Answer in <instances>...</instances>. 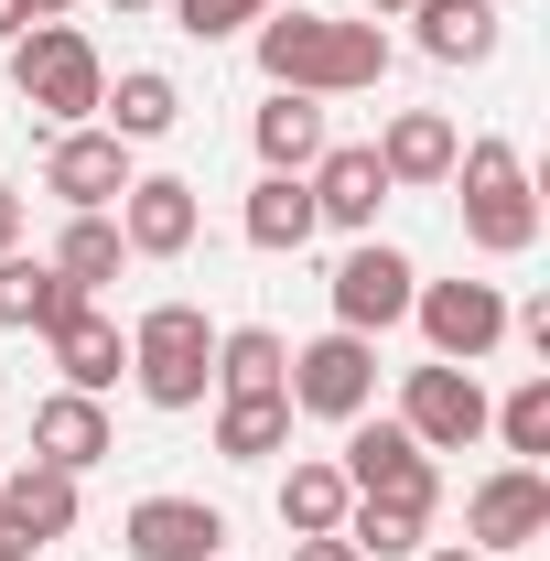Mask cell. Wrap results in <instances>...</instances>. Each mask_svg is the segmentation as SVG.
<instances>
[{
    "label": "cell",
    "instance_id": "cell-12",
    "mask_svg": "<svg viewBox=\"0 0 550 561\" xmlns=\"http://www.w3.org/2000/svg\"><path fill=\"white\" fill-rule=\"evenodd\" d=\"M44 356H55V378H66V389L108 400V389L130 378V324H119L108 302H66V313L44 324Z\"/></svg>",
    "mask_w": 550,
    "mask_h": 561
},
{
    "label": "cell",
    "instance_id": "cell-32",
    "mask_svg": "<svg viewBox=\"0 0 550 561\" xmlns=\"http://www.w3.org/2000/svg\"><path fill=\"white\" fill-rule=\"evenodd\" d=\"M291 561H356V551H345L335 529H324V540H291Z\"/></svg>",
    "mask_w": 550,
    "mask_h": 561
},
{
    "label": "cell",
    "instance_id": "cell-21",
    "mask_svg": "<svg viewBox=\"0 0 550 561\" xmlns=\"http://www.w3.org/2000/svg\"><path fill=\"white\" fill-rule=\"evenodd\" d=\"M249 140H260V173H313V162H324V140H335V119H324V98L271 87V108L249 119Z\"/></svg>",
    "mask_w": 550,
    "mask_h": 561
},
{
    "label": "cell",
    "instance_id": "cell-31",
    "mask_svg": "<svg viewBox=\"0 0 550 561\" xmlns=\"http://www.w3.org/2000/svg\"><path fill=\"white\" fill-rule=\"evenodd\" d=\"M22 216H33V206H22V184H0V249H22Z\"/></svg>",
    "mask_w": 550,
    "mask_h": 561
},
{
    "label": "cell",
    "instance_id": "cell-4",
    "mask_svg": "<svg viewBox=\"0 0 550 561\" xmlns=\"http://www.w3.org/2000/svg\"><path fill=\"white\" fill-rule=\"evenodd\" d=\"M130 378L151 411H206L216 400V324L195 302H151L130 324Z\"/></svg>",
    "mask_w": 550,
    "mask_h": 561
},
{
    "label": "cell",
    "instance_id": "cell-8",
    "mask_svg": "<svg viewBox=\"0 0 550 561\" xmlns=\"http://www.w3.org/2000/svg\"><path fill=\"white\" fill-rule=\"evenodd\" d=\"M485 411H496V400H485L475 367H443V356H432V367L400 378V432H411L421 454H465V443H485Z\"/></svg>",
    "mask_w": 550,
    "mask_h": 561
},
{
    "label": "cell",
    "instance_id": "cell-35",
    "mask_svg": "<svg viewBox=\"0 0 550 561\" xmlns=\"http://www.w3.org/2000/svg\"><path fill=\"white\" fill-rule=\"evenodd\" d=\"M11 33H22V0H0V44H11Z\"/></svg>",
    "mask_w": 550,
    "mask_h": 561
},
{
    "label": "cell",
    "instance_id": "cell-16",
    "mask_svg": "<svg viewBox=\"0 0 550 561\" xmlns=\"http://www.w3.org/2000/svg\"><path fill=\"white\" fill-rule=\"evenodd\" d=\"M119 551L130 561H227V507H206V496H140L119 518Z\"/></svg>",
    "mask_w": 550,
    "mask_h": 561
},
{
    "label": "cell",
    "instance_id": "cell-25",
    "mask_svg": "<svg viewBox=\"0 0 550 561\" xmlns=\"http://www.w3.org/2000/svg\"><path fill=\"white\" fill-rule=\"evenodd\" d=\"M119 271H130V238H119V216H66V238H55V280H76V291L98 302Z\"/></svg>",
    "mask_w": 550,
    "mask_h": 561
},
{
    "label": "cell",
    "instance_id": "cell-11",
    "mask_svg": "<svg viewBox=\"0 0 550 561\" xmlns=\"http://www.w3.org/2000/svg\"><path fill=\"white\" fill-rule=\"evenodd\" d=\"M550 540V476L540 465H496L475 496H465V551H540Z\"/></svg>",
    "mask_w": 550,
    "mask_h": 561
},
{
    "label": "cell",
    "instance_id": "cell-15",
    "mask_svg": "<svg viewBox=\"0 0 550 561\" xmlns=\"http://www.w3.org/2000/svg\"><path fill=\"white\" fill-rule=\"evenodd\" d=\"M119 238H130V260H184L195 238H206V206H195V184L184 173H130V195H119Z\"/></svg>",
    "mask_w": 550,
    "mask_h": 561
},
{
    "label": "cell",
    "instance_id": "cell-30",
    "mask_svg": "<svg viewBox=\"0 0 550 561\" xmlns=\"http://www.w3.org/2000/svg\"><path fill=\"white\" fill-rule=\"evenodd\" d=\"M173 11V33H195V44H227V33H249L271 0H162Z\"/></svg>",
    "mask_w": 550,
    "mask_h": 561
},
{
    "label": "cell",
    "instance_id": "cell-34",
    "mask_svg": "<svg viewBox=\"0 0 550 561\" xmlns=\"http://www.w3.org/2000/svg\"><path fill=\"white\" fill-rule=\"evenodd\" d=\"M421 561H485V551H465V540H443V551H421Z\"/></svg>",
    "mask_w": 550,
    "mask_h": 561
},
{
    "label": "cell",
    "instance_id": "cell-18",
    "mask_svg": "<svg viewBox=\"0 0 550 561\" xmlns=\"http://www.w3.org/2000/svg\"><path fill=\"white\" fill-rule=\"evenodd\" d=\"M454 151H465V130H454L443 108H389V130H378L389 195H432V184H454Z\"/></svg>",
    "mask_w": 550,
    "mask_h": 561
},
{
    "label": "cell",
    "instance_id": "cell-24",
    "mask_svg": "<svg viewBox=\"0 0 550 561\" xmlns=\"http://www.w3.org/2000/svg\"><path fill=\"white\" fill-rule=\"evenodd\" d=\"M66 302H87L76 280H55V260H22V249H0V324L11 335H44Z\"/></svg>",
    "mask_w": 550,
    "mask_h": 561
},
{
    "label": "cell",
    "instance_id": "cell-19",
    "mask_svg": "<svg viewBox=\"0 0 550 561\" xmlns=\"http://www.w3.org/2000/svg\"><path fill=\"white\" fill-rule=\"evenodd\" d=\"M400 22H411V44L432 66H485V55L507 44V11H496V0H411Z\"/></svg>",
    "mask_w": 550,
    "mask_h": 561
},
{
    "label": "cell",
    "instance_id": "cell-10",
    "mask_svg": "<svg viewBox=\"0 0 550 561\" xmlns=\"http://www.w3.org/2000/svg\"><path fill=\"white\" fill-rule=\"evenodd\" d=\"M130 140H108L98 130V119H87V130H55L44 140V195H55V206L66 216H108L119 206V195H130Z\"/></svg>",
    "mask_w": 550,
    "mask_h": 561
},
{
    "label": "cell",
    "instance_id": "cell-2",
    "mask_svg": "<svg viewBox=\"0 0 550 561\" xmlns=\"http://www.w3.org/2000/svg\"><path fill=\"white\" fill-rule=\"evenodd\" d=\"M11 98L44 119V130H87L98 98H108V55L87 44V22H22L11 44Z\"/></svg>",
    "mask_w": 550,
    "mask_h": 561
},
{
    "label": "cell",
    "instance_id": "cell-14",
    "mask_svg": "<svg viewBox=\"0 0 550 561\" xmlns=\"http://www.w3.org/2000/svg\"><path fill=\"white\" fill-rule=\"evenodd\" d=\"M302 184H313V227L378 238V206H389V162H378V140H324V162H313Z\"/></svg>",
    "mask_w": 550,
    "mask_h": 561
},
{
    "label": "cell",
    "instance_id": "cell-6",
    "mask_svg": "<svg viewBox=\"0 0 550 561\" xmlns=\"http://www.w3.org/2000/svg\"><path fill=\"white\" fill-rule=\"evenodd\" d=\"M507 291L496 280H421L411 291V324H421V346L443 356V367H485V356L507 346Z\"/></svg>",
    "mask_w": 550,
    "mask_h": 561
},
{
    "label": "cell",
    "instance_id": "cell-33",
    "mask_svg": "<svg viewBox=\"0 0 550 561\" xmlns=\"http://www.w3.org/2000/svg\"><path fill=\"white\" fill-rule=\"evenodd\" d=\"M22 22H76V0H22Z\"/></svg>",
    "mask_w": 550,
    "mask_h": 561
},
{
    "label": "cell",
    "instance_id": "cell-22",
    "mask_svg": "<svg viewBox=\"0 0 550 561\" xmlns=\"http://www.w3.org/2000/svg\"><path fill=\"white\" fill-rule=\"evenodd\" d=\"M173 119H184V87H173L162 66H119V76H108V98H98V130L130 140V151H140V140H162Z\"/></svg>",
    "mask_w": 550,
    "mask_h": 561
},
{
    "label": "cell",
    "instance_id": "cell-3",
    "mask_svg": "<svg viewBox=\"0 0 550 561\" xmlns=\"http://www.w3.org/2000/svg\"><path fill=\"white\" fill-rule=\"evenodd\" d=\"M454 206H465V249H485V260L540 249V184H529L518 140H465L454 151Z\"/></svg>",
    "mask_w": 550,
    "mask_h": 561
},
{
    "label": "cell",
    "instance_id": "cell-28",
    "mask_svg": "<svg viewBox=\"0 0 550 561\" xmlns=\"http://www.w3.org/2000/svg\"><path fill=\"white\" fill-rule=\"evenodd\" d=\"M485 432L507 443V465H540V454H550V367H529V378L485 411Z\"/></svg>",
    "mask_w": 550,
    "mask_h": 561
},
{
    "label": "cell",
    "instance_id": "cell-9",
    "mask_svg": "<svg viewBox=\"0 0 550 561\" xmlns=\"http://www.w3.org/2000/svg\"><path fill=\"white\" fill-rule=\"evenodd\" d=\"M324 291H335V324H345V335H389V324H411L421 271L389 249V238H356V249L335 260V280H324Z\"/></svg>",
    "mask_w": 550,
    "mask_h": 561
},
{
    "label": "cell",
    "instance_id": "cell-26",
    "mask_svg": "<svg viewBox=\"0 0 550 561\" xmlns=\"http://www.w3.org/2000/svg\"><path fill=\"white\" fill-rule=\"evenodd\" d=\"M280 367H291V346H280L271 324H227L216 335V400H271Z\"/></svg>",
    "mask_w": 550,
    "mask_h": 561
},
{
    "label": "cell",
    "instance_id": "cell-1",
    "mask_svg": "<svg viewBox=\"0 0 550 561\" xmlns=\"http://www.w3.org/2000/svg\"><path fill=\"white\" fill-rule=\"evenodd\" d=\"M249 44H260V76L291 87V98H367L389 76V33L378 22H324L302 0H271L249 22Z\"/></svg>",
    "mask_w": 550,
    "mask_h": 561
},
{
    "label": "cell",
    "instance_id": "cell-37",
    "mask_svg": "<svg viewBox=\"0 0 550 561\" xmlns=\"http://www.w3.org/2000/svg\"><path fill=\"white\" fill-rule=\"evenodd\" d=\"M356 11H378V22H389V11H411V0H356Z\"/></svg>",
    "mask_w": 550,
    "mask_h": 561
},
{
    "label": "cell",
    "instance_id": "cell-36",
    "mask_svg": "<svg viewBox=\"0 0 550 561\" xmlns=\"http://www.w3.org/2000/svg\"><path fill=\"white\" fill-rule=\"evenodd\" d=\"M108 11H119V22H140V11H162V0H108Z\"/></svg>",
    "mask_w": 550,
    "mask_h": 561
},
{
    "label": "cell",
    "instance_id": "cell-38",
    "mask_svg": "<svg viewBox=\"0 0 550 561\" xmlns=\"http://www.w3.org/2000/svg\"><path fill=\"white\" fill-rule=\"evenodd\" d=\"M44 561H55V551H44Z\"/></svg>",
    "mask_w": 550,
    "mask_h": 561
},
{
    "label": "cell",
    "instance_id": "cell-29",
    "mask_svg": "<svg viewBox=\"0 0 550 561\" xmlns=\"http://www.w3.org/2000/svg\"><path fill=\"white\" fill-rule=\"evenodd\" d=\"M421 529H432V518H411V507H378V496H356L335 540H345L356 561H411V551H421Z\"/></svg>",
    "mask_w": 550,
    "mask_h": 561
},
{
    "label": "cell",
    "instance_id": "cell-23",
    "mask_svg": "<svg viewBox=\"0 0 550 561\" xmlns=\"http://www.w3.org/2000/svg\"><path fill=\"white\" fill-rule=\"evenodd\" d=\"M280 529H291V540H324V529H345V507H356V486H345L335 476V454H302V465H291V476H280Z\"/></svg>",
    "mask_w": 550,
    "mask_h": 561
},
{
    "label": "cell",
    "instance_id": "cell-7",
    "mask_svg": "<svg viewBox=\"0 0 550 561\" xmlns=\"http://www.w3.org/2000/svg\"><path fill=\"white\" fill-rule=\"evenodd\" d=\"M335 476H345L356 496H378V507H411V518H432V507H443V476H432V454H421L400 421H345Z\"/></svg>",
    "mask_w": 550,
    "mask_h": 561
},
{
    "label": "cell",
    "instance_id": "cell-5",
    "mask_svg": "<svg viewBox=\"0 0 550 561\" xmlns=\"http://www.w3.org/2000/svg\"><path fill=\"white\" fill-rule=\"evenodd\" d=\"M280 400H291V421H367V400H378V335L324 324L313 346H291Z\"/></svg>",
    "mask_w": 550,
    "mask_h": 561
},
{
    "label": "cell",
    "instance_id": "cell-27",
    "mask_svg": "<svg viewBox=\"0 0 550 561\" xmlns=\"http://www.w3.org/2000/svg\"><path fill=\"white\" fill-rule=\"evenodd\" d=\"M280 443H291V400H216V454L227 465H271Z\"/></svg>",
    "mask_w": 550,
    "mask_h": 561
},
{
    "label": "cell",
    "instance_id": "cell-13",
    "mask_svg": "<svg viewBox=\"0 0 550 561\" xmlns=\"http://www.w3.org/2000/svg\"><path fill=\"white\" fill-rule=\"evenodd\" d=\"M76 486L87 476H55V465L0 476V561H44L55 540H76Z\"/></svg>",
    "mask_w": 550,
    "mask_h": 561
},
{
    "label": "cell",
    "instance_id": "cell-17",
    "mask_svg": "<svg viewBox=\"0 0 550 561\" xmlns=\"http://www.w3.org/2000/svg\"><path fill=\"white\" fill-rule=\"evenodd\" d=\"M108 454H119V421H108V400H87V389L33 400V465H55V476H98Z\"/></svg>",
    "mask_w": 550,
    "mask_h": 561
},
{
    "label": "cell",
    "instance_id": "cell-20",
    "mask_svg": "<svg viewBox=\"0 0 550 561\" xmlns=\"http://www.w3.org/2000/svg\"><path fill=\"white\" fill-rule=\"evenodd\" d=\"M238 238H249L260 260L313 249V184H302V173H260V184H249V206H238Z\"/></svg>",
    "mask_w": 550,
    "mask_h": 561
}]
</instances>
